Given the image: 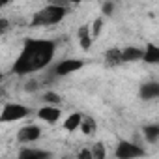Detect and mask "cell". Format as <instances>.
Listing matches in <instances>:
<instances>
[{
  "label": "cell",
  "instance_id": "cell-10",
  "mask_svg": "<svg viewBox=\"0 0 159 159\" xmlns=\"http://www.w3.org/2000/svg\"><path fill=\"white\" fill-rule=\"evenodd\" d=\"M79 39H81V47H83L84 51H88V49H90L92 39H90V28H88L86 25L79 28Z\"/></svg>",
  "mask_w": 159,
  "mask_h": 159
},
{
  "label": "cell",
  "instance_id": "cell-19",
  "mask_svg": "<svg viewBox=\"0 0 159 159\" xmlns=\"http://www.w3.org/2000/svg\"><path fill=\"white\" fill-rule=\"evenodd\" d=\"M101 25H103V21H101V19H96V21H94V36H98V34H99Z\"/></svg>",
  "mask_w": 159,
  "mask_h": 159
},
{
  "label": "cell",
  "instance_id": "cell-8",
  "mask_svg": "<svg viewBox=\"0 0 159 159\" xmlns=\"http://www.w3.org/2000/svg\"><path fill=\"white\" fill-rule=\"evenodd\" d=\"M38 116H39L41 120L49 122V124H54V122L60 118V111H58L56 107H43V109H39Z\"/></svg>",
  "mask_w": 159,
  "mask_h": 159
},
{
  "label": "cell",
  "instance_id": "cell-23",
  "mask_svg": "<svg viewBox=\"0 0 159 159\" xmlns=\"http://www.w3.org/2000/svg\"><path fill=\"white\" fill-rule=\"evenodd\" d=\"M26 90H36V83H28L26 84Z\"/></svg>",
  "mask_w": 159,
  "mask_h": 159
},
{
  "label": "cell",
  "instance_id": "cell-15",
  "mask_svg": "<svg viewBox=\"0 0 159 159\" xmlns=\"http://www.w3.org/2000/svg\"><path fill=\"white\" fill-rule=\"evenodd\" d=\"M81 129L84 135H94L96 133V120L94 118H84L81 124Z\"/></svg>",
  "mask_w": 159,
  "mask_h": 159
},
{
  "label": "cell",
  "instance_id": "cell-21",
  "mask_svg": "<svg viewBox=\"0 0 159 159\" xmlns=\"http://www.w3.org/2000/svg\"><path fill=\"white\" fill-rule=\"evenodd\" d=\"M79 157H94V155H92V152H90V150H84V152L79 153Z\"/></svg>",
  "mask_w": 159,
  "mask_h": 159
},
{
  "label": "cell",
  "instance_id": "cell-17",
  "mask_svg": "<svg viewBox=\"0 0 159 159\" xmlns=\"http://www.w3.org/2000/svg\"><path fill=\"white\" fill-rule=\"evenodd\" d=\"M43 99H45L47 103H60V96H56L54 92H45Z\"/></svg>",
  "mask_w": 159,
  "mask_h": 159
},
{
  "label": "cell",
  "instance_id": "cell-22",
  "mask_svg": "<svg viewBox=\"0 0 159 159\" xmlns=\"http://www.w3.org/2000/svg\"><path fill=\"white\" fill-rule=\"evenodd\" d=\"M6 28H8V21H6V19H2V21H0V30L4 32Z\"/></svg>",
  "mask_w": 159,
  "mask_h": 159
},
{
  "label": "cell",
  "instance_id": "cell-9",
  "mask_svg": "<svg viewBox=\"0 0 159 159\" xmlns=\"http://www.w3.org/2000/svg\"><path fill=\"white\" fill-rule=\"evenodd\" d=\"M122 56H124V62H135V60L144 58V52L137 47H127L125 51H122Z\"/></svg>",
  "mask_w": 159,
  "mask_h": 159
},
{
  "label": "cell",
  "instance_id": "cell-24",
  "mask_svg": "<svg viewBox=\"0 0 159 159\" xmlns=\"http://www.w3.org/2000/svg\"><path fill=\"white\" fill-rule=\"evenodd\" d=\"M0 4H2V6H6V4H8V0H0Z\"/></svg>",
  "mask_w": 159,
  "mask_h": 159
},
{
  "label": "cell",
  "instance_id": "cell-2",
  "mask_svg": "<svg viewBox=\"0 0 159 159\" xmlns=\"http://www.w3.org/2000/svg\"><path fill=\"white\" fill-rule=\"evenodd\" d=\"M66 15V8L64 6H56L51 4L47 8H43L41 11H38L32 19V26H43V25H54L60 23Z\"/></svg>",
  "mask_w": 159,
  "mask_h": 159
},
{
  "label": "cell",
  "instance_id": "cell-18",
  "mask_svg": "<svg viewBox=\"0 0 159 159\" xmlns=\"http://www.w3.org/2000/svg\"><path fill=\"white\" fill-rule=\"evenodd\" d=\"M92 155H94V157H98V159L105 157V150H103V146H101V144H96V148H94Z\"/></svg>",
  "mask_w": 159,
  "mask_h": 159
},
{
  "label": "cell",
  "instance_id": "cell-14",
  "mask_svg": "<svg viewBox=\"0 0 159 159\" xmlns=\"http://www.w3.org/2000/svg\"><path fill=\"white\" fill-rule=\"evenodd\" d=\"M105 58H107V62L109 64H120L122 60H124V56H122V52L118 51V49H111V51H107V54H105Z\"/></svg>",
  "mask_w": 159,
  "mask_h": 159
},
{
  "label": "cell",
  "instance_id": "cell-5",
  "mask_svg": "<svg viewBox=\"0 0 159 159\" xmlns=\"http://www.w3.org/2000/svg\"><path fill=\"white\" fill-rule=\"evenodd\" d=\"M39 135H41V131H39L38 125H26V127L19 129L17 139H19L21 142H32V140H38Z\"/></svg>",
  "mask_w": 159,
  "mask_h": 159
},
{
  "label": "cell",
  "instance_id": "cell-6",
  "mask_svg": "<svg viewBox=\"0 0 159 159\" xmlns=\"http://www.w3.org/2000/svg\"><path fill=\"white\" fill-rule=\"evenodd\" d=\"M83 67V62L81 60H64L56 66V75H69L77 69Z\"/></svg>",
  "mask_w": 159,
  "mask_h": 159
},
{
  "label": "cell",
  "instance_id": "cell-13",
  "mask_svg": "<svg viewBox=\"0 0 159 159\" xmlns=\"http://www.w3.org/2000/svg\"><path fill=\"white\" fill-rule=\"evenodd\" d=\"M144 60L148 64H159V47L157 45H148L144 52Z\"/></svg>",
  "mask_w": 159,
  "mask_h": 159
},
{
  "label": "cell",
  "instance_id": "cell-3",
  "mask_svg": "<svg viewBox=\"0 0 159 159\" xmlns=\"http://www.w3.org/2000/svg\"><path fill=\"white\" fill-rule=\"evenodd\" d=\"M28 114V109L23 107V105H6L4 111H2V116H0V120L2 122H15V120H21Z\"/></svg>",
  "mask_w": 159,
  "mask_h": 159
},
{
  "label": "cell",
  "instance_id": "cell-1",
  "mask_svg": "<svg viewBox=\"0 0 159 159\" xmlns=\"http://www.w3.org/2000/svg\"><path fill=\"white\" fill-rule=\"evenodd\" d=\"M54 49H56V45L52 41L28 39L25 43V49H23L21 56L17 58V62L13 66V71L19 73V75H25V73H32V71H38V69L45 67L52 60Z\"/></svg>",
  "mask_w": 159,
  "mask_h": 159
},
{
  "label": "cell",
  "instance_id": "cell-16",
  "mask_svg": "<svg viewBox=\"0 0 159 159\" xmlns=\"http://www.w3.org/2000/svg\"><path fill=\"white\" fill-rule=\"evenodd\" d=\"M144 137L150 142H155L159 139V125H146L144 127Z\"/></svg>",
  "mask_w": 159,
  "mask_h": 159
},
{
  "label": "cell",
  "instance_id": "cell-25",
  "mask_svg": "<svg viewBox=\"0 0 159 159\" xmlns=\"http://www.w3.org/2000/svg\"><path fill=\"white\" fill-rule=\"evenodd\" d=\"M69 2H75L77 4V2H83V0H69Z\"/></svg>",
  "mask_w": 159,
  "mask_h": 159
},
{
  "label": "cell",
  "instance_id": "cell-20",
  "mask_svg": "<svg viewBox=\"0 0 159 159\" xmlns=\"http://www.w3.org/2000/svg\"><path fill=\"white\" fill-rule=\"evenodd\" d=\"M103 11H105L107 15H111V13H112V4H111V2H107V4L103 6Z\"/></svg>",
  "mask_w": 159,
  "mask_h": 159
},
{
  "label": "cell",
  "instance_id": "cell-7",
  "mask_svg": "<svg viewBox=\"0 0 159 159\" xmlns=\"http://www.w3.org/2000/svg\"><path fill=\"white\" fill-rule=\"evenodd\" d=\"M140 98L142 99H155L159 98V83H146L140 86Z\"/></svg>",
  "mask_w": 159,
  "mask_h": 159
},
{
  "label": "cell",
  "instance_id": "cell-4",
  "mask_svg": "<svg viewBox=\"0 0 159 159\" xmlns=\"http://www.w3.org/2000/svg\"><path fill=\"white\" fill-rule=\"evenodd\" d=\"M114 153H116V157H120V159H129V157L144 155V152H142L139 146H135V144H129V142H120Z\"/></svg>",
  "mask_w": 159,
  "mask_h": 159
},
{
  "label": "cell",
  "instance_id": "cell-11",
  "mask_svg": "<svg viewBox=\"0 0 159 159\" xmlns=\"http://www.w3.org/2000/svg\"><path fill=\"white\" fill-rule=\"evenodd\" d=\"M21 159H45L49 157V152H43V150H23L19 153Z\"/></svg>",
  "mask_w": 159,
  "mask_h": 159
},
{
  "label": "cell",
  "instance_id": "cell-12",
  "mask_svg": "<svg viewBox=\"0 0 159 159\" xmlns=\"http://www.w3.org/2000/svg\"><path fill=\"white\" fill-rule=\"evenodd\" d=\"M81 124H83V116L79 114V112H75V114H71V116L64 122V127H66L67 131H75L77 127H81Z\"/></svg>",
  "mask_w": 159,
  "mask_h": 159
}]
</instances>
